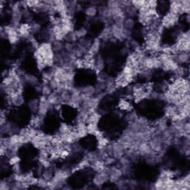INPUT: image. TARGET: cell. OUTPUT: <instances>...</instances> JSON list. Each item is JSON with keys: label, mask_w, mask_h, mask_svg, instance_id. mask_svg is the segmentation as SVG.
I'll use <instances>...</instances> for the list:
<instances>
[{"label": "cell", "mask_w": 190, "mask_h": 190, "mask_svg": "<svg viewBox=\"0 0 190 190\" xmlns=\"http://www.w3.org/2000/svg\"><path fill=\"white\" fill-rule=\"evenodd\" d=\"M179 16L168 12L161 19V25L163 28H170L178 25Z\"/></svg>", "instance_id": "6da1fadb"}, {"label": "cell", "mask_w": 190, "mask_h": 190, "mask_svg": "<svg viewBox=\"0 0 190 190\" xmlns=\"http://www.w3.org/2000/svg\"><path fill=\"white\" fill-rule=\"evenodd\" d=\"M97 12V7L95 5H91V6H88L87 8L85 11V14L87 15L88 17H93L96 15Z\"/></svg>", "instance_id": "277c9868"}, {"label": "cell", "mask_w": 190, "mask_h": 190, "mask_svg": "<svg viewBox=\"0 0 190 190\" xmlns=\"http://www.w3.org/2000/svg\"><path fill=\"white\" fill-rule=\"evenodd\" d=\"M118 106H119V108L121 111H125V112H132V104L125 99H121L120 100Z\"/></svg>", "instance_id": "7a4b0ae2"}, {"label": "cell", "mask_w": 190, "mask_h": 190, "mask_svg": "<svg viewBox=\"0 0 190 190\" xmlns=\"http://www.w3.org/2000/svg\"><path fill=\"white\" fill-rule=\"evenodd\" d=\"M28 106L33 113H38L39 107H40V101L38 99H32L29 103Z\"/></svg>", "instance_id": "3957f363"}, {"label": "cell", "mask_w": 190, "mask_h": 190, "mask_svg": "<svg viewBox=\"0 0 190 190\" xmlns=\"http://www.w3.org/2000/svg\"><path fill=\"white\" fill-rule=\"evenodd\" d=\"M74 33L75 34H76L77 39H82L86 36V34H87V31H86L85 28H83V27H82V28L78 29L77 31H75Z\"/></svg>", "instance_id": "5b68a950"}]
</instances>
